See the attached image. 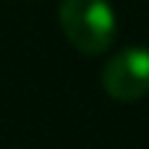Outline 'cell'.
I'll return each instance as SVG.
<instances>
[{"mask_svg":"<svg viewBox=\"0 0 149 149\" xmlns=\"http://www.w3.org/2000/svg\"><path fill=\"white\" fill-rule=\"evenodd\" d=\"M58 18L81 55H102L115 39V13L107 0H63Z\"/></svg>","mask_w":149,"mask_h":149,"instance_id":"1","label":"cell"},{"mask_svg":"<svg viewBox=\"0 0 149 149\" xmlns=\"http://www.w3.org/2000/svg\"><path fill=\"white\" fill-rule=\"evenodd\" d=\"M102 89L118 102H136L149 94V50L141 45L115 52L102 68Z\"/></svg>","mask_w":149,"mask_h":149,"instance_id":"2","label":"cell"}]
</instances>
